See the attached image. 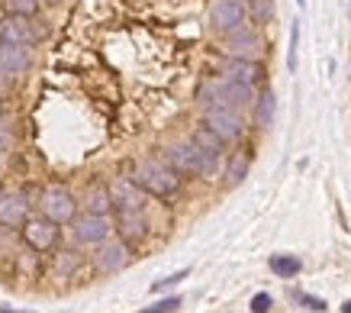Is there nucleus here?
Returning <instances> with one entry per match:
<instances>
[{
	"mask_svg": "<svg viewBox=\"0 0 351 313\" xmlns=\"http://www.w3.org/2000/svg\"><path fill=\"white\" fill-rule=\"evenodd\" d=\"M0 194H3V187H0Z\"/></svg>",
	"mask_w": 351,
	"mask_h": 313,
	"instance_id": "35",
	"label": "nucleus"
},
{
	"mask_svg": "<svg viewBox=\"0 0 351 313\" xmlns=\"http://www.w3.org/2000/svg\"><path fill=\"white\" fill-rule=\"evenodd\" d=\"M68 227H71L75 242L84 248H97L100 242H107V239L113 236V220H110V216H100V213H77Z\"/></svg>",
	"mask_w": 351,
	"mask_h": 313,
	"instance_id": "6",
	"label": "nucleus"
},
{
	"mask_svg": "<svg viewBox=\"0 0 351 313\" xmlns=\"http://www.w3.org/2000/svg\"><path fill=\"white\" fill-rule=\"evenodd\" d=\"M245 20L255 26H271L274 23V0H245Z\"/></svg>",
	"mask_w": 351,
	"mask_h": 313,
	"instance_id": "21",
	"label": "nucleus"
},
{
	"mask_svg": "<svg viewBox=\"0 0 351 313\" xmlns=\"http://www.w3.org/2000/svg\"><path fill=\"white\" fill-rule=\"evenodd\" d=\"M0 313H23V310H13V307H0Z\"/></svg>",
	"mask_w": 351,
	"mask_h": 313,
	"instance_id": "31",
	"label": "nucleus"
},
{
	"mask_svg": "<svg viewBox=\"0 0 351 313\" xmlns=\"http://www.w3.org/2000/svg\"><path fill=\"white\" fill-rule=\"evenodd\" d=\"M297 297L306 303L309 310H326V301H316V297H309V294H297Z\"/></svg>",
	"mask_w": 351,
	"mask_h": 313,
	"instance_id": "30",
	"label": "nucleus"
},
{
	"mask_svg": "<svg viewBox=\"0 0 351 313\" xmlns=\"http://www.w3.org/2000/svg\"><path fill=\"white\" fill-rule=\"evenodd\" d=\"M267 265H271V271H274L277 278H297L300 275V268H303V262L297 259V255H287V252H280V255H271V262H267Z\"/></svg>",
	"mask_w": 351,
	"mask_h": 313,
	"instance_id": "22",
	"label": "nucleus"
},
{
	"mask_svg": "<svg viewBox=\"0 0 351 313\" xmlns=\"http://www.w3.org/2000/svg\"><path fill=\"white\" fill-rule=\"evenodd\" d=\"M81 207L84 213H100V216H110L113 213V197H110V184H90L81 197Z\"/></svg>",
	"mask_w": 351,
	"mask_h": 313,
	"instance_id": "16",
	"label": "nucleus"
},
{
	"mask_svg": "<svg viewBox=\"0 0 351 313\" xmlns=\"http://www.w3.org/2000/svg\"><path fill=\"white\" fill-rule=\"evenodd\" d=\"M20 239L23 246L32 248V252H39V255H45V252H52V248H58V239H62V227L58 223H52V220H45L43 213L39 216H26V223H23L20 229Z\"/></svg>",
	"mask_w": 351,
	"mask_h": 313,
	"instance_id": "4",
	"label": "nucleus"
},
{
	"mask_svg": "<svg viewBox=\"0 0 351 313\" xmlns=\"http://www.w3.org/2000/svg\"><path fill=\"white\" fill-rule=\"evenodd\" d=\"M187 275H191V271L181 268V271H174V275H168V278L155 281V284H152V294H161V291H168V288H178V284H181V281L187 278Z\"/></svg>",
	"mask_w": 351,
	"mask_h": 313,
	"instance_id": "26",
	"label": "nucleus"
},
{
	"mask_svg": "<svg viewBox=\"0 0 351 313\" xmlns=\"http://www.w3.org/2000/svg\"><path fill=\"white\" fill-rule=\"evenodd\" d=\"M161 159L181 174V178H203V181H210V178L219 172V165H223V162H216V159H210V155H203L191 139L168 142V146L161 149Z\"/></svg>",
	"mask_w": 351,
	"mask_h": 313,
	"instance_id": "2",
	"label": "nucleus"
},
{
	"mask_svg": "<svg viewBox=\"0 0 351 313\" xmlns=\"http://www.w3.org/2000/svg\"><path fill=\"white\" fill-rule=\"evenodd\" d=\"M0 113H3V104H0Z\"/></svg>",
	"mask_w": 351,
	"mask_h": 313,
	"instance_id": "34",
	"label": "nucleus"
},
{
	"mask_svg": "<svg viewBox=\"0 0 351 313\" xmlns=\"http://www.w3.org/2000/svg\"><path fill=\"white\" fill-rule=\"evenodd\" d=\"M210 30L216 36H229L239 26H245V0H213L206 10Z\"/></svg>",
	"mask_w": 351,
	"mask_h": 313,
	"instance_id": "9",
	"label": "nucleus"
},
{
	"mask_svg": "<svg viewBox=\"0 0 351 313\" xmlns=\"http://www.w3.org/2000/svg\"><path fill=\"white\" fill-rule=\"evenodd\" d=\"M271 307H274V297H271L267 291H261V294L252 297V313H267Z\"/></svg>",
	"mask_w": 351,
	"mask_h": 313,
	"instance_id": "27",
	"label": "nucleus"
},
{
	"mask_svg": "<svg viewBox=\"0 0 351 313\" xmlns=\"http://www.w3.org/2000/svg\"><path fill=\"white\" fill-rule=\"evenodd\" d=\"M274 113H277V97L274 91L267 84H261L255 91V97H252V123H255V130H271V123H274Z\"/></svg>",
	"mask_w": 351,
	"mask_h": 313,
	"instance_id": "15",
	"label": "nucleus"
},
{
	"mask_svg": "<svg viewBox=\"0 0 351 313\" xmlns=\"http://www.w3.org/2000/svg\"><path fill=\"white\" fill-rule=\"evenodd\" d=\"M265 75L267 71L261 62H245V58H226L223 68H219V78H229V81L252 87V91L265 84Z\"/></svg>",
	"mask_w": 351,
	"mask_h": 313,
	"instance_id": "12",
	"label": "nucleus"
},
{
	"mask_svg": "<svg viewBox=\"0 0 351 313\" xmlns=\"http://www.w3.org/2000/svg\"><path fill=\"white\" fill-rule=\"evenodd\" d=\"M297 3H300V7H306V0H297Z\"/></svg>",
	"mask_w": 351,
	"mask_h": 313,
	"instance_id": "33",
	"label": "nucleus"
},
{
	"mask_svg": "<svg viewBox=\"0 0 351 313\" xmlns=\"http://www.w3.org/2000/svg\"><path fill=\"white\" fill-rule=\"evenodd\" d=\"M29 216V197L20 191H3L0 194V229H20Z\"/></svg>",
	"mask_w": 351,
	"mask_h": 313,
	"instance_id": "13",
	"label": "nucleus"
},
{
	"mask_svg": "<svg viewBox=\"0 0 351 313\" xmlns=\"http://www.w3.org/2000/svg\"><path fill=\"white\" fill-rule=\"evenodd\" d=\"M0 3H3V13L26 16V20H36L43 10V0H0Z\"/></svg>",
	"mask_w": 351,
	"mask_h": 313,
	"instance_id": "23",
	"label": "nucleus"
},
{
	"mask_svg": "<svg viewBox=\"0 0 351 313\" xmlns=\"http://www.w3.org/2000/svg\"><path fill=\"white\" fill-rule=\"evenodd\" d=\"M77 197L64 187V184H49V187H43V194H39V213L45 216V220H52V223H58V227H68L71 220L77 216Z\"/></svg>",
	"mask_w": 351,
	"mask_h": 313,
	"instance_id": "3",
	"label": "nucleus"
},
{
	"mask_svg": "<svg viewBox=\"0 0 351 313\" xmlns=\"http://www.w3.org/2000/svg\"><path fill=\"white\" fill-rule=\"evenodd\" d=\"M200 123L213 132V136H219L226 146H235V142H242V136H245V123H242V113H239V110L210 107V110H203Z\"/></svg>",
	"mask_w": 351,
	"mask_h": 313,
	"instance_id": "5",
	"label": "nucleus"
},
{
	"mask_svg": "<svg viewBox=\"0 0 351 313\" xmlns=\"http://www.w3.org/2000/svg\"><path fill=\"white\" fill-rule=\"evenodd\" d=\"M10 146H13V132H10V126L0 119V152H10Z\"/></svg>",
	"mask_w": 351,
	"mask_h": 313,
	"instance_id": "28",
	"label": "nucleus"
},
{
	"mask_svg": "<svg viewBox=\"0 0 351 313\" xmlns=\"http://www.w3.org/2000/svg\"><path fill=\"white\" fill-rule=\"evenodd\" d=\"M16 268H20L23 275H36V271H39V252L26 248L23 255H16Z\"/></svg>",
	"mask_w": 351,
	"mask_h": 313,
	"instance_id": "25",
	"label": "nucleus"
},
{
	"mask_svg": "<svg viewBox=\"0 0 351 313\" xmlns=\"http://www.w3.org/2000/svg\"><path fill=\"white\" fill-rule=\"evenodd\" d=\"M297 43H300V23L290 30V45H293V52H290V68L297 65Z\"/></svg>",
	"mask_w": 351,
	"mask_h": 313,
	"instance_id": "29",
	"label": "nucleus"
},
{
	"mask_svg": "<svg viewBox=\"0 0 351 313\" xmlns=\"http://www.w3.org/2000/svg\"><path fill=\"white\" fill-rule=\"evenodd\" d=\"M39 36L43 33H36L32 20L13 16V13H0V43L3 45H26V49H32L39 43Z\"/></svg>",
	"mask_w": 351,
	"mask_h": 313,
	"instance_id": "11",
	"label": "nucleus"
},
{
	"mask_svg": "<svg viewBox=\"0 0 351 313\" xmlns=\"http://www.w3.org/2000/svg\"><path fill=\"white\" fill-rule=\"evenodd\" d=\"M252 168V159L248 152L239 149V152H226V168H223V178H226V187H235V184L245 181V174Z\"/></svg>",
	"mask_w": 351,
	"mask_h": 313,
	"instance_id": "20",
	"label": "nucleus"
},
{
	"mask_svg": "<svg viewBox=\"0 0 351 313\" xmlns=\"http://www.w3.org/2000/svg\"><path fill=\"white\" fill-rule=\"evenodd\" d=\"M187 139H191L193 146L203 152V155H210V159H216V162H226V149H229V146H226L219 136H213V132L206 130L203 123H200V126H193V132L187 136Z\"/></svg>",
	"mask_w": 351,
	"mask_h": 313,
	"instance_id": "17",
	"label": "nucleus"
},
{
	"mask_svg": "<svg viewBox=\"0 0 351 313\" xmlns=\"http://www.w3.org/2000/svg\"><path fill=\"white\" fill-rule=\"evenodd\" d=\"M126 178L145 197H155V200H171V197L181 194L184 187V178L161 155H138V159H132Z\"/></svg>",
	"mask_w": 351,
	"mask_h": 313,
	"instance_id": "1",
	"label": "nucleus"
},
{
	"mask_svg": "<svg viewBox=\"0 0 351 313\" xmlns=\"http://www.w3.org/2000/svg\"><path fill=\"white\" fill-rule=\"evenodd\" d=\"M110 197H113V207H145V194L129 178H117L110 184Z\"/></svg>",
	"mask_w": 351,
	"mask_h": 313,
	"instance_id": "19",
	"label": "nucleus"
},
{
	"mask_svg": "<svg viewBox=\"0 0 351 313\" xmlns=\"http://www.w3.org/2000/svg\"><path fill=\"white\" fill-rule=\"evenodd\" d=\"M113 233L126 246H138L149 236V216L145 207H113Z\"/></svg>",
	"mask_w": 351,
	"mask_h": 313,
	"instance_id": "7",
	"label": "nucleus"
},
{
	"mask_svg": "<svg viewBox=\"0 0 351 313\" xmlns=\"http://www.w3.org/2000/svg\"><path fill=\"white\" fill-rule=\"evenodd\" d=\"M52 275L55 278H75L77 271H81V265H84V255L81 252H75V248H52Z\"/></svg>",
	"mask_w": 351,
	"mask_h": 313,
	"instance_id": "18",
	"label": "nucleus"
},
{
	"mask_svg": "<svg viewBox=\"0 0 351 313\" xmlns=\"http://www.w3.org/2000/svg\"><path fill=\"white\" fill-rule=\"evenodd\" d=\"M219 52L226 58H245V62H261V55H265V39L258 30L252 26H239L235 33L223 36V49Z\"/></svg>",
	"mask_w": 351,
	"mask_h": 313,
	"instance_id": "8",
	"label": "nucleus"
},
{
	"mask_svg": "<svg viewBox=\"0 0 351 313\" xmlns=\"http://www.w3.org/2000/svg\"><path fill=\"white\" fill-rule=\"evenodd\" d=\"M178 307H181V297L171 294V297H161V301H155L152 307H142V310H136V313H174Z\"/></svg>",
	"mask_w": 351,
	"mask_h": 313,
	"instance_id": "24",
	"label": "nucleus"
},
{
	"mask_svg": "<svg viewBox=\"0 0 351 313\" xmlns=\"http://www.w3.org/2000/svg\"><path fill=\"white\" fill-rule=\"evenodd\" d=\"M129 259H132V246H126L123 239H107L94 252V268L100 275H117L129 265Z\"/></svg>",
	"mask_w": 351,
	"mask_h": 313,
	"instance_id": "10",
	"label": "nucleus"
},
{
	"mask_svg": "<svg viewBox=\"0 0 351 313\" xmlns=\"http://www.w3.org/2000/svg\"><path fill=\"white\" fill-rule=\"evenodd\" d=\"M3 84H7V75H3V71H0V87H3Z\"/></svg>",
	"mask_w": 351,
	"mask_h": 313,
	"instance_id": "32",
	"label": "nucleus"
},
{
	"mask_svg": "<svg viewBox=\"0 0 351 313\" xmlns=\"http://www.w3.org/2000/svg\"><path fill=\"white\" fill-rule=\"evenodd\" d=\"M32 68V49L0 43V71L7 78H23Z\"/></svg>",
	"mask_w": 351,
	"mask_h": 313,
	"instance_id": "14",
	"label": "nucleus"
}]
</instances>
